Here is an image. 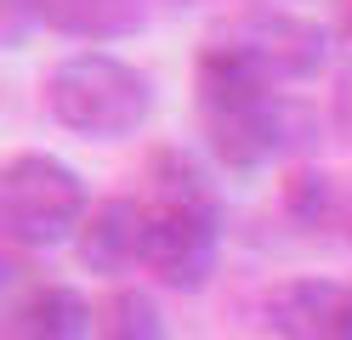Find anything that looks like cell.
Wrapping results in <instances>:
<instances>
[{"label": "cell", "mask_w": 352, "mask_h": 340, "mask_svg": "<svg viewBox=\"0 0 352 340\" xmlns=\"http://www.w3.org/2000/svg\"><path fill=\"white\" fill-rule=\"evenodd\" d=\"M261 317L278 340H352V284L278 278L261 295Z\"/></svg>", "instance_id": "cell-6"}, {"label": "cell", "mask_w": 352, "mask_h": 340, "mask_svg": "<svg viewBox=\"0 0 352 340\" xmlns=\"http://www.w3.org/2000/svg\"><path fill=\"white\" fill-rule=\"evenodd\" d=\"M40 102L63 131L85 142H120L137 136L153 113V80L114 52H74L40 80Z\"/></svg>", "instance_id": "cell-1"}, {"label": "cell", "mask_w": 352, "mask_h": 340, "mask_svg": "<svg viewBox=\"0 0 352 340\" xmlns=\"http://www.w3.org/2000/svg\"><path fill=\"white\" fill-rule=\"evenodd\" d=\"M142 233H148V204L137 199H97L91 216L80 221L74 233V256L85 272H102V278H120L125 267H142Z\"/></svg>", "instance_id": "cell-8"}, {"label": "cell", "mask_w": 352, "mask_h": 340, "mask_svg": "<svg viewBox=\"0 0 352 340\" xmlns=\"http://www.w3.org/2000/svg\"><path fill=\"white\" fill-rule=\"evenodd\" d=\"M97 306L74 284L29 278L6 289V340H91Z\"/></svg>", "instance_id": "cell-7"}, {"label": "cell", "mask_w": 352, "mask_h": 340, "mask_svg": "<svg viewBox=\"0 0 352 340\" xmlns=\"http://www.w3.org/2000/svg\"><path fill=\"white\" fill-rule=\"evenodd\" d=\"M329 125H336L346 142H352V68L336 80V97H329Z\"/></svg>", "instance_id": "cell-13"}, {"label": "cell", "mask_w": 352, "mask_h": 340, "mask_svg": "<svg viewBox=\"0 0 352 340\" xmlns=\"http://www.w3.org/2000/svg\"><path fill=\"white\" fill-rule=\"evenodd\" d=\"M91 216L85 181L57 153H12L0 170V227L17 256H46L57 244H74L80 221Z\"/></svg>", "instance_id": "cell-2"}, {"label": "cell", "mask_w": 352, "mask_h": 340, "mask_svg": "<svg viewBox=\"0 0 352 340\" xmlns=\"http://www.w3.org/2000/svg\"><path fill=\"white\" fill-rule=\"evenodd\" d=\"M97 340H170V329L148 289H114L97 306Z\"/></svg>", "instance_id": "cell-12"}, {"label": "cell", "mask_w": 352, "mask_h": 340, "mask_svg": "<svg viewBox=\"0 0 352 340\" xmlns=\"http://www.w3.org/2000/svg\"><path fill=\"white\" fill-rule=\"evenodd\" d=\"M216 40L239 45V52H245L273 85L313 80L318 68L329 63V29H324V23L318 17H301V12H278V6L239 12Z\"/></svg>", "instance_id": "cell-3"}, {"label": "cell", "mask_w": 352, "mask_h": 340, "mask_svg": "<svg viewBox=\"0 0 352 340\" xmlns=\"http://www.w3.org/2000/svg\"><path fill=\"white\" fill-rule=\"evenodd\" d=\"M199 120H205V136H210V153L228 170H261V165H273V159L313 142L307 136L313 131V113L301 102H284V97L228 108V113H199Z\"/></svg>", "instance_id": "cell-5"}, {"label": "cell", "mask_w": 352, "mask_h": 340, "mask_svg": "<svg viewBox=\"0 0 352 340\" xmlns=\"http://www.w3.org/2000/svg\"><path fill=\"white\" fill-rule=\"evenodd\" d=\"M148 181H153V204L165 210H216L222 216V193H216L210 170L182 148H160L148 159Z\"/></svg>", "instance_id": "cell-10"}, {"label": "cell", "mask_w": 352, "mask_h": 340, "mask_svg": "<svg viewBox=\"0 0 352 340\" xmlns=\"http://www.w3.org/2000/svg\"><path fill=\"white\" fill-rule=\"evenodd\" d=\"M341 34H346V40H352V12H346V23H341Z\"/></svg>", "instance_id": "cell-14"}, {"label": "cell", "mask_w": 352, "mask_h": 340, "mask_svg": "<svg viewBox=\"0 0 352 340\" xmlns=\"http://www.w3.org/2000/svg\"><path fill=\"white\" fill-rule=\"evenodd\" d=\"M34 23L63 40H85V45H108L125 40L148 23V0H29Z\"/></svg>", "instance_id": "cell-9"}, {"label": "cell", "mask_w": 352, "mask_h": 340, "mask_svg": "<svg viewBox=\"0 0 352 340\" xmlns=\"http://www.w3.org/2000/svg\"><path fill=\"white\" fill-rule=\"evenodd\" d=\"M222 256V216L216 210H165L148 204L142 233V272L176 295H199Z\"/></svg>", "instance_id": "cell-4"}, {"label": "cell", "mask_w": 352, "mask_h": 340, "mask_svg": "<svg viewBox=\"0 0 352 340\" xmlns=\"http://www.w3.org/2000/svg\"><path fill=\"white\" fill-rule=\"evenodd\" d=\"M284 216L301 221L307 233H318V227H336L346 221V204H341V188H336V176H324L318 165H296L290 176H284Z\"/></svg>", "instance_id": "cell-11"}, {"label": "cell", "mask_w": 352, "mask_h": 340, "mask_svg": "<svg viewBox=\"0 0 352 340\" xmlns=\"http://www.w3.org/2000/svg\"><path fill=\"white\" fill-rule=\"evenodd\" d=\"M346 238H352V204H346Z\"/></svg>", "instance_id": "cell-15"}]
</instances>
